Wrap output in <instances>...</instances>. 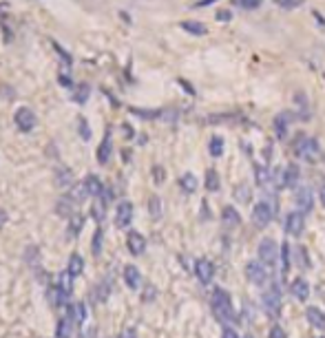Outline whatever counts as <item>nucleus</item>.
<instances>
[{
  "mask_svg": "<svg viewBox=\"0 0 325 338\" xmlns=\"http://www.w3.org/2000/svg\"><path fill=\"white\" fill-rule=\"evenodd\" d=\"M272 214H274L272 212V206L266 204V201H259L252 208V221L257 223V228H266V226H270Z\"/></svg>",
  "mask_w": 325,
  "mask_h": 338,
  "instance_id": "nucleus-5",
  "label": "nucleus"
},
{
  "mask_svg": "<svg viewBox=\"0 0 325 338\" xmlns=\"http://www.w3.org/2000/svg\"><path fill=\"white\" fill-rule=\"evenodd\" d=\"M155 179H157V182H162V179H164V175H162V168H155Z\"/></svg>",
  "mask_w": 325,
  "mask_h": 338,
  "instance_id": "nucleus-48",
  "label": "nucleus"
},
{
  "mask_svg": "<svg viewBox=\"0 0 325 338\" xmlns=\"http://www.w3.org/2000/svg\"><path fill=\"white\" fill-rule=\"evenodd\" d=\"M14 122H16V126H18L23 133H27V130H31L33 126H36V115L31 113V108H18L16 111V115H14Z\"/></svg>",
  "mask_w": 325,
  "mask_h": 338,
  "instance_id": "nucleus-9",
  "label": "nucleus"
},
{
  "mask_svg": "<svg viewBox=\"0 0 325 338\" xmlns=\"http://www.w3.org/2000/svg\"><path fill=\"white\" fill-rule=\"evenodd\" d=\"M100 241H102V230H95V236H93V254L95 257L100 254Z\"/></svg>",
  "mask_w": 325,
  "mask_h": 338,
  "instance_id": "nucleus-39",
  "label": "nucleus"
},
{
  "mask_svg": "<svg viewBox=\"0 0 325 338\" xmlns=\"http://www.w3.org/2000/svg\"><path fill=\"white\" fill-rule=\"evenodd\" d=\"M268 338H288V334L283 332V327L274 325V327H270V334H268Z\"/></svg>",
  "mask_w": 325,
  "mask_h": 338,
  "instance_id": "nucleus-36",
  "label": "nucleus"
},
{
  "mask_svg": "<svg viewBox=\"0 0 325 338\" xmlns=\"http://www.w3.org/2000/svg\"><path fill=\"white\" fill-rule=\"evenodd\" d=\"M294 201H297V206L301 210H305V212H310L312 206H314V195H312V190L307 186H301L294 190Z\"/></svg>",
  "mask_w": 325,
  "mask_h": 338,
  "instance_id": "nucleus-10",
  "label": "nucleus"
},
{
  "mask_svg": "<svg viewBox=\"0 0 325 338\" xmlns=\"http://www.w3.org/2000/svg\"><path fill=\"white\" fill-rule=\"evenodd\" d=\"M297 259H298V265L301 267H307V254L303 248H297Z\"/></svg>",
  "mask_w": 325,
  "mask_h": 338,
  "instance_id": "nucleus-40",
  "label": "nucleus"
},
{
  "mask_svg": "<svg viewBox=\"0 0 325 338\" xmlns=\"http://www.w3.org/2000/svg\"><path fill=\"white\" fill-rule=\"evenodd\" d=\"M261 2L263 0H239V5L244 7V9H257Z\"/></svg>",
  "mask_w": 325,
  "mask_h": 338,
  "instance_id": "nucleus-38",
  "label": "nucleus"
},
{
  "mask_svg": "<svg viewBox=\"0 0 325 338\" xmlns=\"http://www.w3.org/2000/svg\"><path fill=\"white\" fill-rule=\"evenodd\" d=\"M254 179H257L259 186H268L272 182V173L261 164H254Z\"/></svg>",
  "mask_w": 325,
  "mask_h": 338,
  "instance_id": "nucleus-28",
  "label": "nucleus"
},
{
  "mask_svg": "<svg viewBox=\"0 0 325 338\" xmlns=\"http://www.w3.org/2000/svg\"><path fill=\"white\" fill-rule=\"evenodd\" d=\"M195 272H197V279H199L204 285H208L210 281H213V276H215L213 261H208V259H199V261L195 263Z\"/></svg>",
  "mask_w": 325,
  "mask_h": 338,
  "instance_id": "nucleus-11",
  "label": "nucleus"
},
{
  "mask_svg": "<svg viewBox=\"0 0 325 338\" xmlns=\"http://www.w3.org/2000/svg\"><path fill=\"white\" fill-rule=\"evenodd\" d=\"M213 310L217 314V318L221 320H232L235 318V310H232V298L226 289L217 287L213 292Z\"/></svg>",
  "mask_w": 325,
  "mask_h": 338,
  "instance_id": "nucleus-2",
  "label": "nucleus"
},
{
  "mask_svg": "<svg viewBox=\"0 0 325 338\" xmlns=\"http://www.w3.org/2000/svg\"><path fill=\"white\" fill-rule=\"evenodd\" d=\"M221 338H239V336H237V332H235V329L226 327V329H223V334H221Z\"/></svg>",
  "mask_w": 325,
  "mask_h": 338,
  "instance_id": "nucleus-43",
  "label": "nucleus"
},
{
  "mask_svg": "<svg viewBox=\"0 0 325 338\" xmlns=\"http://www.w3.org/2000/svg\"><path fill=\"white\" fill-rule=\"evenodd\" d=\"M223 151H226V142H223V137H219V135H215V137H210L208 142V153L213 157H221Z\"/></svg>",
  "mask_w": 325,
  "mask_h": 338,
  "instance_id": "nucleus-27",
  "label": "nucleus"
},
{
  "mask_svg": "<svg viewBox=\"0 0 325 338\" xmlns=\"http://www.w3.org/2000/svg\"><path fill=\"white\" fill-rule=\"evenodd\" d=\"M305 318L310 320L312 327H316V329H321V332H325V314H323V310H319V307L310 305V307L305 310Z\"/></svg>",
  "mask_w": 325,
  "mask_h": 338,
  "instance_id": "nucleus-14",
  "label": "nucleus"
},
{
  "mask_svg": "<svg viewBox=\"0 0 325 338\" xmlns=\"http://www.w3.org/2000/svg\"><path fill=\"white\" fill-rule=\"evenodd\" d=\"M263 307L270 312V316H276L281 312V292L276 285H272V287L263 294Z\"/></svg>",
  "mask_w": 325,
  "mask_h": 338,
  "instance_id": "nucleus-7",
  "label": "nucleus"
},
{
  "mask_svg": "<svg viewBox=\"0 0 325 338\" xmlns=\"http://www.w3.org/2000/svg\"><path fill=\"white\" fill-rule=\"evenodd\" d=\"M124 281L131 289H137L139 285H142V274H139V270L135 265H126L124 267Z\"/></svg>",
  "mask_w": 325,
  "mask_h": 338,
  "instance_id": "nucleus-18",
  "label": "nucleus"
},
{
  "mask_svg": "<svg viewBox=\"0 0 325 338\" xmlns=\"http://www.w3.org/2000/svg\"><path fill=\"white\" fill-rule=\"evenodd\" d=\"M111 153H113L111 133H107V135H104V139H102V144H100V148H98V161H100V164H108Z\"/></svg>",
  "mask_w": 325,
  "mask_h": 338,
  "instance_id": "nucleus-17",
  "label": "nucleus"
},
{
  "mask_svg": "<svg viewBox=\"0 0 325 338\" xmlns=\"http://www.w3.org/2000/svg\"><path fill=\"white\" fill-rule=\"evenodd\" d=\"M126 245H129L131 254L139 257V254L146 250V239H144L139 232H129V239H126Z\"/></svg>",
  "mask_w": 325,
  "mask_h": 338,
  "instance_id": "nucleus-15",
  "label": "nucleus"
},
{
  "mask_svg": "<svg viewBox=\"0 0 325 338\" xmlns=\"http://www.w3.org/2000/svg\"><path fill=\"white\" fill-rule=\"evenodd\" d=\"M237 190H239V199H241V201H248V192H245L248 188H245V186H239Z\"/></svg>",
  "mask_w": 325,
  "mask_h": 338,
  "instance_id": "nucleus-44",
  "label": "nucleus"
},
{
  "mask_svg": "<svg viewBox=\"0 0 325 338\" xmlns=\"http://www.w3.org/2000/svg\"><path fill=\"white\" fill-rule=\"evenodd\" d=\"M89 98V86L86 84H82L80 89L76 91V93H73V102H78V104H84V100Z\"/></svg>",
  "mask_w": 325,
  "mask_h": 338,
  "instance_id": "nucleus-34",
  "label": "nucleus"
},
{
  "mask_svg": "<svg viewBox=\"0 0 325 338\" xmlns=\"http://www.w3.org/2000/svg\"><path fill=\"white\" fill-rule=\"evenodd\" d=\"M325 292V285H321V294H323Z\"/></svg>",
  "mask_w": 325,
  "mask_h": 338,
  "instance_id": "nucleus-50",
  "label": "nucleus"
},
{
  "mask_svg": "<svg viewBox=\"0 0 325 338\" xmlns=\"http://www.w3.org/2000/svg\"><path fill=\"white\" fill-rule=\"evenodd\" d=\"M80 135H82V137H84V139H91V126L86 124V120H84V117H82V120H80Z\"/></svg>",
  "mask_w": 325,
  "mask_h": 338,
  "instance_id": "nucleus-37",
  "label": "nucleus"
},
{
  "mask_svg": "<svg viewBox=\"0 0 325 338\" xmlns=\"http://www.w3.org/2000/svg\"><path fill=\"white\" fill-rule=\"evenodd\" d=\"M71 197H73V199H76V201H84L86 197H89V190H86V186H84V183H80V186H76V188H73Z\"/></svg>",
  "mask_w": 325,
  "mask_h": 338,
  "instance_id": "nucleus-33",
  "label": "nucleus"
},
{
  "mask_svg": "<svg viewBox=\"0 0 325 338\" xmlns=\"http://www.w3.org/2000/svg\"><path fill=\"white\" fill-rule=\"evenodd\" d=\"M292 151L297 157L305 161H319L321 159V148L319 142L314 137H307V135H297L292 142Z\"/></svg>",
  "mask_w": 325,
  "mask_h": 338,
  "instance_id": "nucleus-1",
  "label": "nucleus"
},
{
  "mask_svg": "<svg viewBox=\"0 0 325 338\" xmlns=\"http://www.w3.org/2000/svg\"><path fill=\"white\" fill-rule=\"evenodd\" d=\"M290 261H292V250H290L288 243H283L281 245V272H283V274H288L290 265H292Z\"/></svg>",
  "mask_w": 325,
  "mask_h": 338,
  "instance_id": "nucleus-30",
  "label": "nucleus"
},
{
  "mask_svg": "<svg viewBox=\"0 0 325 338\" xmlns=\"http://www.w3.org/2000/svg\"><path fill=\"white\" fill-rule=\"evenodd\" d=\"M76 320L71 318V316H64V318H60L58 323V338H71L73 336V327H76Z\"/></svg>",
  "mask_w": 325,
  "mask_h": 338,
  "instance_id": "nucleus-21",
  "label": "nucleus"
},
{
  "mask_svg": "<svg viewBox=\"0 0 325 338\" xmlns=\"http://www.w3.org/2000/svg\"><path fill=\"white\" fill-rule=\"evenodd\" d=\"M5 223H7V212H5L2 208H0V228L5 226Z\"/></svg>",
  "mask_w": 325,
  "mask_h": 338,
  "instance_id": "nucleus-46",
  "label": "nucleus"
},
{
  "mask_svg": "<svg viewBox=\"0 0 325 338\" xmlns=\"http://www.w3.org/2000/svg\"><path fill=\"white\" fill-rule=\"evenodd\" d=\"M179 186H182V190L184 192H195L197 190V186H199V182H197V177L192 173H184L182 177H179Z\"/></svg>",
  "mask_w": 325,
  "mask_h": 338,
  "instance_id": "nucleus-26",
  "label": "nucleus"
},
{
  "mask_svg": "<svg viewBox=\"0 0 325 338\" xmlns=\"http://www.w3.org/2000/svg\"><path fill=\"white\" fill-rule=\"evenodd\" d=\"M303 226H305V217H303L301 210H294L285 217V232L292 236H298L303 232Z\"/></svg>",
  "mask_w": 325,
  "mask_h": 338,
  "instance_id": "nucleus-8",
  "label": "nucleus"
},
{
  "mask_svg": "<svg viewBox=\"0 0 325 338\" xmlns=\"http://www.w3.org/2000/svg\"><path fill=\"white\" fill-rule=\"evenodd\" d=\"M120 338H137V332H135V329H124V332L120 334Z\"/></svg>",
  "mask_w": 325,
  "mask_h": 338,
  "instance_id": "nucleus-42",
  "label": "nucleus"
},
{
  "mask_svg": "<svg viewBox=\"0 0 325 338\" xmlns=\"http://www.w3.org/2000/svg\"><path fill=\"white\" fill-rule=\"evenodd\" d=\"M290 289H292V294L298 298V301H305V298L310 296V283H307L305 279H294L292 285H290Z\"/></svg>",
  "mask_w": 325,
  "mask_h": 338,
  "instance_id": "nucleus-19",
  "label": "nucleus"
},
{
  "mask_svg": "<svg viewBox=\"0 0 325 338\" xmlns=\"http://www.w3.org/2000/svg\"><path fill=\"white\" fill-rule=\"evenodd\" d=\"M55 186L60 188V190H67V188L73 186V173L71 170H58L55 173Z\"/></svg>",
  "mask_w": 325,
  "mask_h": 338,
  "instance_id": "nucleus-25",
  "label": "nucleus"
},
{
  "mask_svg": "<svg viewBox=\"0 0 325 338\" xmlns=\"http://www.w3.org/2000/svg\"><path fill=\"white\" fill-rule=\"evenodd\" d=\"M71 279L73 276L69 274V272H62V274H60V289H64V292L69 294V296H71Z\"/></svg>",
  "mask_w": 325,
  "mask_h": 338,
  "instance_id": "nucleus-32",
  "label": "nucleus"
},
{
  "mask_svg": "<svg viewBox=\"0 0 325 338\" xmlns=\"http://www.w3.org/2000/svg\"><path fill=\"white\" fill-rule=\"evenodd\" d=\"M131 219H133V204L131 201H122L117 206V212H115V223L120 228L131 226Z\"/></svg>",
  "mask_w": 325,
  "mask_h": 338,
  "instance_id": "nucleus-12",
  "label": "nucleus"
},
{
  "mask_svg": "<svg viewBox=\"0 0 325 338\" xmlns=\"http://www.w3.org/2000/svg\"><path fill=\"white\" fill-rule=\"evenodd\" d=\"M274 2L281 7V9H288V11L298 9V7L303 5V0H274Z\"/></svg>",
  "mask_w": 325,
  "mask_h": 338,
  "instance_id": "nucleus-31",
  "label": "nucleus"
},
{
  "mask_svg": "<svg viewBox=\"0 0 325 338\" xmlns=\"http://www.w3.org/2000/svg\"><path fill=\"white\" fill-rule=\"evenodd\" d=\"M245 276H248L250 283L261 287V285L268 283V267L263 265L261 261H250L248 265H245Z\"/></svg>",
  "mask_w": 325,
  "mask_h": 338,
  "instance_id": "nucleus-4",
  "label": "nucleus"
},
{
  "mask_svg": "<svg viewBox=\"0 0 325 338\" xmlns=\"http://www.w3.org/2000/svg\"><path fill=\"white\" fill-rule=\"evenodd\" d=\"M80 226H82V217H76L73 219V232H80Z\"/></svg>",
  "mask_w": 325,
  "mask_h": 338,
  "instance_id": "nucleus-45",
  "label": "nucleus"
},
{
  "mask_svg": "<svg viewBox=\"0 0 325 338\" xmlns=\"http://www.w3.org/2000/svg\"><path fill=\"white\" fill-rule=\"evenodd\" d=\"M151 214L155 219H160L162 217V201H160V197H151Z\"/></svg>",
  "mask_w": 325,
  "mask_h": 338,
  "instance_id": "nucleus-35",
  "label": "nucleus"
},
{
  "mask_svg": "<svg viewBox=\"0 0 325 338\" xmlns=\"http://www.w3.org/2000/svg\"><path fill=\"white\" fill-rule=\"evenodd\" d=\"M182 29H184V31H188V33H192V36H206V33H208L206 25L199 23V20H184Z\"/></svg>",
  "mask_w": 325,
  "mask_h": 338,
  "instance_id": "nucleus-22",
  "label": "nucleus"
},
{
  "mask_svg": "<svg viewBox=\"0 0 325 338\" xmlns=\"http://www.w3.org/2000/svg\"><path fill=\"white\" fill-rule=\"evenodd\" d=\"M84 186H86V190H89V197H100L104 192L102 182H100L95 175H89V177L84 179Z\"/></svg>",
  "mask_w": 325,
  "mask_h": 338,
  "instance_id": "nucleus-24",
  "label": "nucleus"
},
{
  "mask_svg": "<svg viewBox=\"0 0 325 338\" xmlns=\"http://www.w3.org/2000/svg\"><path fill=\"white\" fill-rule=\"evenodd\" d=\"M290 124H292V115L290 113H279V115L274 117V133H276V137L279 139H285L288 137V129H290Z\"/></svg>",
  "mask_w": 325,
  "mask_h": 338,
  "instance_id": "nucleus-13",
  "label": "nucleus"
},
{
  "mask_svg": "<svg viewBox=\"0 0 325 338\" xmlns=\"http://www.w3.org/2000/svg\"><path fill=\"white\" fill-rule=\"evenodd\" d=\"M219 186H221V182H219L217 170H213V168L206 170V190H208V192H217Z\"/></svg>",
  "mask_w": 325,
  "mask_h": 338,
  "instance_id": "nucleus-29",
  "label": "nucleus"
},
{
  "mask_svg": "<svg viewBox=\"0 0 325 338\" xmlns=\"http://www.w3.org/2000/svg\"><path fill=\"white\" fill-rule=\"evenodd\" d=\"M281 259V248L274 239H263L259 243V261L266 267H274Z\"/></svg>",
  "mask_w": 325,
  "mask_h": 338,
  "instance_id": "nucleus-3",
  "label": "nucleus"
},
{
  "mask_svg": "<svg viewBox=\"0 0 325 338\" xmlns=\"http://www.w3.org/2000/svg\"><path fill=\"white\" fill-rule=\"evenodd\" d=\"M67 314L71 316V318L76 320L78 325H80V323H84V320H86V316H89V310H86L84 303H73V305H69Z\"/></svg>",
  "mask_w": 325,
  "mask_h": 338,
  "instance_id": "nucleus-20",
  "label": "nucleus"
},
{
  "mask_svg": "<svg viewBox=\"0 0 325 338\" xmlns=\"http://www.w3.org/2000/svg\"><path fill=\"white\" fill-rule=\"evenodd\" d=\"M215 18L221 20V23H228V20L232 18V14H230V11H226V9H221V11H217V14H215Z\"/></svg>",
  "mask_w": 325,
  "mask_h": 338,
  "instance_id": "nucleus-41",
  "label": "nucleus"
},
{
  "mask_svg": "<svg viewBox=\"0 0 325 338\" xmlns=\"http://www.w3.org/2000/svg\"><path fill=\"white\" fill-rule=\"evenodd\" d=\"M298 166L297 164H288L285 168H281V170H276L274 173V177H276V183L279 186H294V183L298 182Z\"/></svg>",
  "mask_w": 325,
  "mask_h": 338,
  "instance_id": "nucleus-6",
  "label": "nucleus"
},
{
  "mask_svg": "<svg viewBox=\"0 0 325 338\" xmlns=\"http://www.w3.org/2000/svg\"><path fill=\"white\" fill-rule=\"evenodd\" d=\"M213 2H215V0H199L195 7H208V5H213Z\"/></svg>",
  "mask_w": 325,
  "mask_h": 338,
  "instance_id": "nucleus-47",
  "label": "nucleus"
},
{
  "mask_svg": "<svg viewBox=\"0 0 325 338\" xmlns=\"http://www.w3.org/2000/svg\"><path fill=\"white\" fill-rule=\"evenodd\" d=\"M67 272L71 276H80L82 272H84V259H82L80 254H71V259H69V263H67Z\"/></svg>",
  "mask_w": 325,
  "mask_h": 338,
  "instance_id": "nucleus-23",
  "label": "nucleus"
},
{
  "mask_svg": "<svg viewBox=\"0 0 325 338\" xmlns=\"http://www.w3.org/2000/svg\"><path fill=\"white\" fill-rule=\"evenodd\" d=\"M321 338H323V336H321Z\"/></svg>",
  "mask_w": 325,
  "mask_h": 338,
  "instance_id": "nucleus-52",
  "label": "nucleus"
},
{
  "mask_svg": "<svg viewBox=\"0 0 325 338\" xmlns=\"http://www.w3.org/2000/svg\"><path fill=\"white\" fill-rule=\"evenodd\" d=\"M245 338H252V336H245Z\"/></svg>",
  "mask_w": 325,
  "mask_h": 338,
  "instance_id": "nucleus-51",
  "label": "nucleus"
},
{
  "mask_svg": "<svg viewBox=\"0 0 325 338\" xmlns=\"http://www.w3.org/2000/svg\"><path fill=\"white\" fill-rule=\"evenodd\" d=\"M221 223L226 228H237L241 223V214L239 210L235 208V206H226V208L221 210Z\"/></svg>",
  "mask_w": 325,
  "mask_h": 338,
  "instance_id": "nucleus-16",
  "label": "nucleus"
},
{
  "mask_svg": "<svg viewBox=\"0 0 325 338\" xmlns=\"http://www.w3.org/2000/svg\"><path fill=\"white\" fill-rule=\"evenodd\" d=\"M321 204H323V208H325V183H323V188H321Z\"/></svg>",
  "mask_w": 325,
  "mask_h": 338,
  "instance_id": "nucleus-49",
  "label": "nucleus"
}]
</instances>
